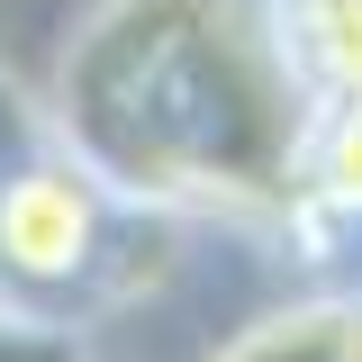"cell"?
Wrapping results in <instances>:
<instances>
[{
    "instance_id": "1",
    "label": "cell",
    "mask_w": 362,
    "mask_h": 362,
    "mask_svg": "<svg viewBox=\"0 0 362 362\" xmlns=\"http://www.w3.org/2000/svg\"><path fill=\"white\" fill-rule=\"evenodd\" d=\"M64 154L118 199L263 226L308 209V109L272 0H100L54 82Z\"/></svg>"
},
{
    "instance_id": "2",
    "label": "cell",
    "mask_w": 362,
    "mask_h": 362,
    "mask_svg": "<svg viewBox=\"0 0 362 362\" xmlns=\"http://www.w3.org/2000/svg\"><path fill=\"white\" fill-rule=\"evenodd\" d=\"M272 18L308 109V190L362 209V0H272Z\"/></svg>"
},
{
    "instance_id": "3",
    "label": "cell",
    "mask_w": 362,
    "mask_h": 362,
    "mask_svg": "<svg viewBox=\"0 0 362 362\" xmlns=\"http://www.w3.org/2000/svg\"><path fill=\"white\" fill-rule=\"evenodd\" d=\"M100 245V181L73 154L0 173V272L9 281H73Z\"/></svg>"
},
{
    "instance_id": "4",
    "label": "cell",
    "mask_w": 362,
    "mask_h": 362,
    "mask_svg": "<svg viewBox=\"0 0 362 362\" xmlns=\"http://www.w3.org/2000/svg\"><path fill=\"white\" fill-rule=\"evenodd\" d=\"M218 362H354V299H299V308L245 326Z\"/></svg>"
},
{
    "instance_id": "5",
    "label": "cell",
    "mask_w": 362,
    "mask_h": 362,
    "mask_svg": "<svg viewBox=\"0 0 362 362\" xmlns=\"http://www.w3.org/2000/svg\"><path fill=\"white\" fill-rule=\"evenodd\" d=\"M354 362H362V299H354Z\"/></svg>"
}]
</instances>
